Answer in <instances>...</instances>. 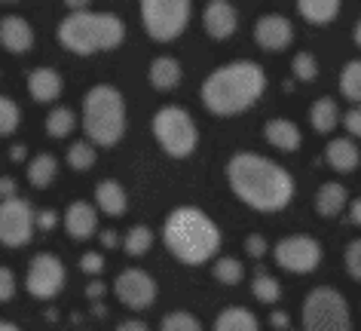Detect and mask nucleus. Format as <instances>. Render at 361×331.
<instances>
[{"label":"nucleus","instance_id":"obj_6","mask_svg":"<svg viewBox=\"0 0 361 331\" xmlns=\"http://www.w3.org/2000/svg\"><path fill=\"white\" fill-rule=\"evenodd\" d=\"M150 129H153V138L159 141V148L175 160L190 157L196 141H200V129H196L190 111H184L180 104L159 107L150 120Z\"/></svg>","mask_w":361,"mask_h":331},{"label":"nucleus","instance_id":"obj_10","mask_svg":"<svg viewBox=\"0 0 361 331\" xmlns=\"http://www.w3.org/2000/svg\"><path fill=\"white\" fill-rule=\"evenodd\" d=\"M65 279H68V270H65V264H61V258L52 252H40V255H34L28 264L25 289L37 301H52L65 289Z\"/></svg>","mask_w":361,"mask_h":331},{"label":"nucleus","instance_id":"obj_46","mask_svg":"<svg viewBox=\"0 0 361 331\" xmlns=\"http://www.w3.org/2000/svg\"><path fill=\"white\" fill-rule=\"evenodd\" d=\"M349 218H352V221H355V224L361 227V196H358L355 203H352V209H349Z\"/></svg>","mask_w":361,"mask_h":331},{"label":"nucleus","instance_id":"obj_36","mask_svg":"<svg viewBox=\"0 0 361 331\" xmlns=\"http://www.w3.org/2000/svg\"><path fill=\"white\" fill-rule=\"evenodd\" d=\"M16 298V273L0 264V303H10Z\"/></svg>","mask_w":361,"mask_h":331},{"label":"nucleus","instance_id":"obj_17","mask_svg":"<svg viewBox=\"0 0 361 331\" xmlns=\"http://www.w3.org/2000/svg\"><path fill=\"white\" fill-rule=\"evenodd\" d=\"M61 89H65V83H61V74L56 68L49 65H37L34 71H28V92L34 95V102H56V98L61 95Z\"/></svg>","mask_w":361,"mask_h":331},{"label":"nucleus","instance_id":"obj_5","mask_svg":"<svg viewBox=\"0 0 361 331\" xmlns=\"http://www.w3.org/2000/svg\"><path fill=\"white\" fill-rule=\"evenodd\" d=\"M83 132L95 148H111L126 136V98L114 83H95L83 95Z\"/></svg>","mask_w":361,"mask_h":331},{"label":"nucleus","instance_id":"obj_16","mask_svg":"<svg viewBox=\"0 0 361 331\" xmlns=\"http://www.w3.org/2000/svg\"><path fill=\"white\" fill-rule=\"evenodd\" d=\"M65 230H68V236L71 239H89L98 230V212H95V205L92 203H83V200H77V203H71L68 209H65Z\"/></svg>","mask_w":361,"mask_h":331},{"label":"nucleus","instance_id":"obj_49","mask_svg":"<svg viewBox=\"0 0 361 331\" xmlns=\"http://www.w3.org/2000/svg\"><path fill=\"white\" fill-rule=\"evenodd\" d=\"M92 316H107V307H104V303H98V301H95V307H92Z\"/></svg>","mask_w":361,"mask_h":331},{"label":"nucleus","instance_id":"obj_31","mask_svg":"<svg viewBox=\"0 0 361 331\" xmlns=\"http://www.w3.org/2000/svg\"><path fill=\"white\" fill-rule=\"evenodd\" d=\"M159 331H202L200 328V319L193 316V313H187V310H171L162 316V325Z\"/></svg>","mask_w":361,"mask_h":331},{"label":"nucleus","instance_id":"obj_27","mask_svg":"<svg viewBox=\"0 0 361 331\" xmlns=\"http://www.w3.org/2000/svg\"><path fill=\"white\" fill-rule=\"evenodd\" d=\"M47 136H52V138H65V136H71L74 132V126H77V117H74V111L71 107H52V111L47 114Z\"/></svg>","mask_w":361,"mask_h":331},{"label":"nucleus","instance_id":"obj_48","mask_svg":"<svg viewBox=\"0 0 361 331\" xmlns=\"http://www.w3.org/2000/svg\"><path fill=\"white\" fill-rule=\"evenodd\" d=\"M0 331H22L16 322H6V319H0Z\"/></svg>","mask_w":361,"mask_h":331},{"label":"nucleus","instance_id":"obj_38","mask_svg":"<svg viewBox=\"0 0 361 331\" xmlns=\"http://www.w3.org/2000/svg\"><path fill=\"white\" fill-rule=\"evenodd\" d=\"M80 270L89 273V276H98L104 270V255L102 252H83V258H80Z\"/></svg>","mask_w":361,"mask_h":331},{"label":"nucleus","instance_id":"obj_22","mask_svg":"<svg viewBox=\"0 0 361 331\" xmlns=\"http://www.w3.org/2000/svg\"><path fill=\"white\" fill-rule=\"evenodd\" d=\"M324 157H328V163L337 169V172H352L361 160L355 141H349V138H334L328 150H324Z\"/></svg>","mask_w":361,"mask_h":331},{"label":"nucleus","instance_id":"obj_4","mask_svg":"<svg viewBox=\"0 0 361 331\" xmlns=\"http://www.w3.org/2000/svg\"><path fill=\"white\" fill-rule=\"evenodd\" d=\"M123 19L116 13H104V10H80V13H68L59 22V40L61 47L77 52V56H95V52H107L114 47H120L123 40Z\"/></svg>","mask_w":361,"mask_h":331},{"label":"nucleus","instance_id":"obj_30","mask_svg":"<svg viewBox=\"0 0 361 331\" xmlns=\"http://www.w3.org/2000/svg\"><path fill=\"white\" fill-rule=\"evenodd\" d=\"M340 92L361 104V59L349 61V65L340 71Z\"/></svg>","mask_w":361,"mask_h":331},{"label":"nucleus","instance_id":"obj_39","mask_svg":"<svg viewBox=\"0 0 361 331\" xmlns=\"http://www.w3.org/2000/svg\"><path fill=\"white\" fill-rule=\"evenodd\" d=\"M245 252H248L251 258H264V255H267V239L260 236V234L245 236Z\"/></svg>","mask_w":361,"mask_h":331},{"label":"nucleus","instance_id":"obj_14","mask_svg":"<svg viewBox=\"0 0 361 331\" xmlns=\"http://www.w3.org/2000/svg\"><path fill=\"white\" fill-rule=\"evenodd\" d=\"M0 47L10 52H28L34 47V28L31 22L19 13H6L0 16Z\"/></svg>","mask_w":361,"mask_h":331},{"label":"nucleus","instance_id":"obj_37","mask_svg":"<svg viewBox=\"0 0 361 331\" xmlns=\"http://www.w3.org/2000/svg\"><path fill=\"white\" fill-rule=\"evenodd\" d=\"M346 270L355 276V279H361V239H352L346 246Z\"/></svg>","mask_w":361,"mask_h":331},{"label":"nucleus","instance_id":"obj_7","mask_svg":"<svg viewBox=\"0 0 361 331\" xmlns=\"http://www.w3.org/2000/svg\"><path fill=\"white\" fill-rule=\"evenodd\" d=\"M303 331H352L346 298L331 285L312 289L303 301Z\"/></svg>","mask_w":361,"mask_h":331},{"label":"nucleus","instance_id":"obj_15","mask_svg":"<svg viewBox=\"0 0 361 331\" xmlns=\"http://www.w3.org/2000/svg\"><path fill=\"white\" fill-rule=\"evenodd\" d=\"M202 25H205V31L218 40L233 37V31H236V25H239L236 6L227 4V0H212L202 10Z\"/></svg>","mask_w":361,"mask_h":331},{"label":"nucleus","instance_id":"obj_3","mask_svg":"<svg viewBox=\"0 0 361 331\" xmlns=\"http://www.w3.org/2000/svg\"><path fill=\"white\" fill-rule=\"evenodd\" d=\"M162 243L180 264H205L218 255L221 230L196 205H178L162 221Z\"/></svg>","mask_w":361,"mask_h":331},{"label":"nucleus","instance_id":"obj_25","mask_svg":"<svg viewBox=\"0 0 361 331\" xmlns=\"http://www.w3.org/2000/svg\"><path fill=\"white\" fill-rule=\"evenodd\" d=\"M310 123L315 132H331L340 123V107L334 98H319L310 111Z\"/></svg>","mask_w":361,"mask_h":331},{"label":"nucleus","instance_id":"obj_34","mask_svg":"<svg viewBox=\"0 0 361 331\" xmlns=\"http://www.w3.org/2000/svg\"><path fill=\"white\" fill-rule=\"evenodd\" d=\"M214 279L224 282V285L242 282V264H239V258H221V261H214Z\"/></svg>","mask_w":361,"mask_h":331},{"label":"nucleus","instance_id":"obj_33","mask_svg":"<svg viewBox=\"0 0 361 331\" xmlns=\"http://www.w3.org/2000/svg\"><path fill=\"white\" fill-rule=\"evenodd\" d=\"M19 104L13 102L10 95H0V136H13L16 126H19Z\"/></svg>","mask_w":361,"mask_h":331},{"label":"nucleus","instance_id":"obj_21","mask_svg":"<svg viewBox=\"0 0 361 331\" xmlns=\"http://www.w3.org/2000/svg\"><path fill=\"white\" fill-rule=\"evenodd\" d=\"M214 331H260L257 316L245 307H227L214 319Z\"/></svg>","mask_w":361,"mask_h":331},{"label":"nucleus","instance_id":"obj_50","mask_svg":"<svg viewBox=\"0 0 361 331\" xmlns=\"http://www.w3.org/2000/svg\"><path fill=\"white\" fill-rule=\"evenodd\" d=\"M25 157V145H13V160H22Z\"/></svg>","mask_w":361,"mask_h":331},{"label":"nucleus","instance_id":"obj_32","mask_svg":"<svg viewBox=\"0 0 361 331\" xmlns=\"http://www.w3.org/2000/svg\"><path fill=\"white\" fill-rule=\"evenodd\" d=\"M251 291H255V298L257 301H264V303H273V301H279V282L273 279L269 273H255V279H251Z\"/></svg>","mask_w":361,"mask_h":331},{"label":"nucleus","instance_id":"obj_2","mask_svg":"<svg viewBox=\"0 0 361 331\" xmlns=\"http://www.w3.org/2000/svg\"><path fill=\"white\" fill-rule=\"evenodd\" d=\"M267 74L257 61L239 59L230 65L214 68L209 77L202 80V104L212 114L230 117V114H242L264 95Z\"/></svg>","mask_w":361,"mask_h":331},{"label":"nucleus","instance_id":"obj_52","mask_svg":"<svg viewBox=\"0 0 361 331\" xmlns=\"http://www.w3.org/2000/svg\"><path fill=\"white\" fill-rule=\"evenodd\" d=\"M288 331H291V328H288Z\"/></svg>","mask_w":361,"mask_h":331},{"label":"nucleus","instance_id":"obj_24","mask_svg":"<svg viewBox=\"0 0 361 331\" xmlns=\"http://www.w3.org/2000/svg\"><path fill=\"white\" fill-rule=\"evenodd\" d=\"M297 13L312 25H328L334 16L340 13V4L337 0H300V4H297Z\"/></svg>","mask_w":361,"mask_h":331},{"label":"nucleus","instance_id":"obj_45","mask_svg":"<svg viewBox=\"0 0 361 331\" xmlns=\"http://www.w3.org/2000/svg\"><path fill=\"white\" fill-rule=\"evenodd\" d=\"M114 331H150L144 322H138V319H126V322H120Z\"/></svg>","mask_w":361,"mask_h":331},{"label":"nucleus","instance_id":"obj_47","mask_svg":"<svg viewBox=\"0 0 361 331\" xmlns=\"http://www.w3.org/2000/svg\"><path fill=\"white\" fill-rule=\"evenodd\" d=\"M102 243L104 246H116V234H114V230H102Z\"/></svg>","mask_w":361,"mask_h":331},{"label":"nucleus","instance_id":"obj_51","mask_svg":"<svg viewBox=\"0 0 361 331\" xmlns=\"http://www.w3.org/2000/svg\"><path fill=\"white\" fill-rule=\"evenodd\" d=\"M355 43L361 47V19H358V25H355Z\"/></svg>","mask_w":361,"mask_h":331},{"label":"nucleus","instance_id":"obj_1","mask_svg":"<svg viewBox=\"0 0 361 331\" xmlns=\"http://www.w3.org/2000/svg\"><path fill=\"white\" fill-rule=\"evenodd\" d=\"M227 181L233 187V193L257 212H279L294 196L291 172L260 154H248V150L230 157Z\"/></svg>","mask_w":361,"mask_h":331},{"label":"nucleus","instance_id":"obj_12","mask_svg":"<svg viewBox=\"0 0 361 331\" xmlns=\"http://www.w3.org/2000/svg\"><path fill=\"white\" fill-rule=\"evenodd\" d=\"M114 294L129 310H147L157 301V279L141 267H129L114 279Z\"/></svg>","mask_w":361,"mask_h":331},{"label":"nucleus","instance_id":"obj_41","mask_svg":"<svg viewBox=\"0 0 361 331\" xmlns=\"http://www.w3.org/2000/svg\"><path fill=\"white\" fill-rule=\"evenodd\" d=\"M346 129L352 132V136H358L361 138V107H352V111H346Z\"/></svg>","mask_w":361,"mask_h":331},{"label":"nucleus","instance_id":"obj_40","mask_svg":"<svg viewBox=\"0 0 361 331\" xmlns=\"http://www.w3.org/2000/svg\"><path fill=\"white\" fill-rule=\"evenodd\" d=\"M59 215L52 212V209H43V212H37V227L40 230H56V224H59Z\"/></svg>","mask_w":361,"mask_h":331},{"label":"nucleus","instance_id":"obj_20","mask_svg":"<svg viewBox=\"0 0 361 331\" xmlns=\"http://www.w3.org/2000/svg\"><path fill=\"white\" fill-rule=\"evenodd\" d=\"M264 136H267L269 145L279 148V150H297V145H300V129H297L291 120H285V117L267 120Z\"/></svg>","mask_w":361,"mask_h":331},{"label":"nucleus","instance_id":"obj_43","mask_svg":"<svg viewBox=\"0 0 361 331\" xmlns=\"http://www.w3.org/2000/svg\"><path fill=\"white\" fill-rule=\"evenodd\" d=\"M104 282L102 279H92V282H89L86 285V298H92V301H98V298H104Z\"/></svg>","mask_w":361,"mask_h":331},{"label":"nucleus","instance_id":"obj_9","mask_svg":"<svg viewBox=\"0 0 361 331\" xmlns=\"http://www.w3.org/2000/svg\"><path fill=\"white\" fill-rule=\"evenodd\" d=\"M37 230V212L28 200L13 196V200H0V243L19 248L34 236Z\"/></svg>","mask_w":361,"mask_h":331},{"label":"nucleus","instance_id":"obj_44","mask_svg":"<svg viewBox=\"0 0 361 331\" xmlns=\"http://www.w3.org/2000/svg\"><path fill=\"white\" fill-rule=\"evenodd\" d=\"M269 325L279 328V331H288V313L285 310H276L273 316H269Z\"/></svg>","mask_w":361,"mask_h":331},{"label":"nucleus","instance_id":"obj_28","mask_svg":"<svg viewBox=\"0 0 361 331\" xmlns=\"http://www.w3.org/2000/svg\"><path fill=\"white\" fill-rule=\"evenodd\" d=\"M150 246H153V230H150V227L135 224V227L126 230V236H123V248H126V255L141 258V255H147V252H150Z\"/></svg>","mask_w":361,"mask_h":331},{"label":"nucleus","instance_id":"obj_35","mask_svg":"<svg viewBox=\"0 0 361 331\" xmlns=\"http://www.w3.org/2000/svg\"><path fill=\"white\" fill-rule=\"evenodd\" d=\"M291 71H294V77H300V80H315V74H319V65H315V56L312 52H297V56L291 59Z\"/></svg>","mask_w":361,"mask_h":331},{"label":"nucleus","instance_id":"obj_18","mask_svg":"<svg viewBox=\"0 0 361 331\" xmlns=\"http://www.w3.org/2000/svg\"><path fill=\"white\" fill-rule=\"evenodd\" d=\"M95 205L102 209L104 215H123L129 209V196H126L123 184L116 181V178H102V181L95 184Z\"/></svg>","mask_w":361,"mask_h":331},{"label":"nucleus","instance_id":"obj_29","mask_svg":"<svg viewBox=\"0 0 361 331\" xmlns=\"http://www.w3.org/2000/svg\"><path fill=\"white\" fill-rule=\"evenodd\" d=\"M95 160H98V150H95L92 141H86V138H80V141H74V145L68 148V166L77 169V172L92 169Z\"/></svg>","mask_w":361,"mask_h":331},{"label":"nucleus","instance_id":"obj_42","mask_svg":"<svg viewBox=\"0 0 361 331\" xmlns=\"http://www.w3.org/2000/svg\"><path fill=\"white\" fill-rule=\"evenodd\" d=\"M16 196V181L10 175H0V200H13Z\"/></svg>","mask_w":361,"mask_h":331},{"label":"nucleus","instance_id":"obj_26","mask_svg":"<svg viewBox=\"0 0 361 331\" xmlns=\"http://www.w3.org/2000/svg\"><path fill=\"white\" fill-rule=\"evenodd\" d=\"M56 172H59V160L52 157V154H37V157H34L31 163H28V181H31L34 187L52 184Z\"/></svg>","mask_w":361,"mask_h":331},{"label":"nucleus","instance_id":"obj_8","mask_svg":"<svg viewBox=\"0 0 361 331\" xmlns=\"http://www.w3.org/2000/svg\"><path fill=\"white\" fill-rule=\"evenodd\" d=\"M141 25L153 40H175L190 22V0H141Z\"/></svg>","mask_w":361,"mask_h":331},{"label":"nucleus","instance_id":"obj_11","mask_svg":"<svg viewBox=\"0 0 361 331\" xmlns=\"http://www.w3.org/2000/svg\"><path fill=\"white\" fill-rule=\"evenodd\" d=\"M273 258L288 273H312L322 261V246L306 234H294L273 246Z\"/></svg>","mask_w":361,"mask_h":331},{"label":"nucleus","instance_id":"obj_23","mask_svg":"<svg viewBox=\"0 0 361 331\" xmlns=\"http://www.w3.org/2000/svg\"><path fill=\"white\" fill-rule=\"evenodd\" d=\"M346 187L337 184V181H328L319 187V193H315V212L324 215V218H331V215H337L343 205H346Z\"/></svg>","mask_w":361,"mask_h":331},{"label":"nucleus","instance_id":"obj_19","mask_svg":"<svg viewBox=\"0 0 361 331\" xmlns=\"http://www.w3.org/2000/svg\"><path fill=\"white\" fill-rule=\"evenodd\" d=\"M180 77H184V71H180V61L171 59V56H159L150 61L147 68V80L153 89H175L180 83Z\"/></svg>","mask_w":361,"mask_h":331},{"label":"nucleus","instance_id":"obj_13","mask_svg":"<svg viewBox=\"0 0 361 331\" xmlns=\"http://www.w3.org/2000/svg\"><path fill=\"white\" fill-rule=\"evenodd\" d=\"M291 37H294L291 22H288L285 16H279V13H264L255 22V40H257V47H264L267 52L285 49L288 43H291Z\"/></svg>","mask_w":361,"mask_h":331}]
</instances>
